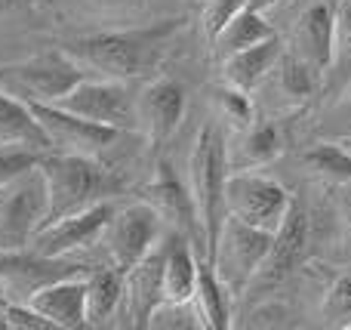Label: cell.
Segmentation results:
<instances>
[{
    "instance_id": "cell-1",
    "label": "cell",
    "mask_w": 351,
    "mask_h": 330,
    "mask_svg": "<svg viewBox=\"0 0 351 330\" xmlns=\"http://www.w3.org/2000/svg\"><path fill=\"white\" fill-rule=\"evenodd\" d=\"M182 28H185V19L170 16V19H158L152 25H136V28L77 34L62 43V49L96 78L133 80L142 78L145 71H152L164 59L170 40Z\"/></svg>"
},
{
    "instance_id": "cell-2",
    "label": "cell",
    "mask_w": 351,
    "mask_h": 330,
    "mask_svg": "<svg viewBox=\"0 0 351 330\" xmlns=\"http://www.w3.org/2000/svg\"><path fill=\"white\" fill-rule=\"evenodd\" d=\"M40 173L47 182V220L43 226L62 216L80 213L99 201H111L121 191V176L96 161V154L80 152H43ZM40 226V228H43Z\"/></svg>"
},
{
    "instance_id": "cell-3",
    "label": "cell",
    "mask_w": 351,
    "mask_h": 330,
    "mask_svg": "<svg viewBox=\"0 0 351 330\" xmlns=\"http://www.w3.org/2000/svg\"><path fill=\"white\" fill-rule=\"evenodd\" d=\"M225 179H228V145L213 123H204L188 154V189L204 235V259L213 257L219 226L225 220Z\"/></svg>"
},
{
    "instance_id": "cell-4",
    "label": "cell",
    "mask_w": 351,
    "mask_h": 330,
    "mask_svg": "<svg viewBox=\"0 0 351 330\" xmlns=\"http://www.w3.org/2000/svg\"><path fill=\"white\" fill-rule=\"evenodd\" d=\"M84 78H90V71L62 47L22 62H0V86L25 102H59Z\"/></svg>"
},
{
    "instance_id": "cell-5",
    "label": "cell",
    "mask_w": 351,
    "mask_h": 330,
    "mask_svg": "<svg viewBox=\"0 0 351 330\" xmlns=\"http://www.w3.org/2000/svg\"><path fill=\"white\" fill-rule=\"evenodd\" d=\"M271 238L274 232L256 228L250 222L237 220V216L225 213L222 226L216 235V247L213 257L206 263H213L216 275L222 278V284L231 290V296H243L253 281V275L259 272L262 259L271 250Z\"/></svg>"
},
{
    "instance_id": "cell-6",
    "label": "cell",
    "mask_w": 351,
    "mask_h": 330,
    "mask_svg": "<svg viewBox=\"0 0 351 330\" xmlns=\"http://www.w3.org/2000/svg\"><path fill=\"white\" fill-rule=\"evenodd\" d=\"M293 195L287 185L259 170H234L225 179V213L265 232H278Z\"/></svg>"
},
{
    "instance_id": "cell-7",
    "label": "cell",
    "mask_w": 351,
    "mask_h": 330,
    "mask_svg": "<svg viewBox=\"0 0 351 330\" xmlns=\"http://www.w3.org/2000/svg\"><path fill=\"white\" fill-rule=\"evenodd\" d=\"M47 220V182L40 167L0 189V253L22 250Z\"/></svg>"
},
{
    "instance_id": "cell-8",
    "label": "cell",
    "mask_w": 351,
    "mask_h": 330,
    "mask_svg": "<svg viewBox=\"0 0 351 330\" xmlns=\"http://www.w3.org/2000/svg\"><path fill=\"white\" fill-rule=\"evenodd\" d=\"M59 108L80 115L86 121L105 123V127H114L121 133L139 127L136 121V96L130 93V80H114V78H84L71 93L59 99Z\"/></svg>"
},
{
    "instance_id": "cell-9",
    "label": "cell",
    "mask_w": 351,
    "mask_h": 330,
    "mask_svg": "<svg viewBox=\"0 0 351 330\" xmlns=\"http://www.w3.org/2000/svg\"><path fill=\"white\" fill-rule=\"evenodd\" d=\"M308 244H311L308 213H305L302 201L293 198L284 222L278 226V232H274V238H271V250H268V257L262 259V266L253 275V281H250L247 294H271L274 287H280V284L305 263Z\"/></svg>"
},
{
    "instance_id": "cell-10",
    "label": "cell",
    "mask_w": 351,
    "mask_h": 330,
    "mask_svg": "<svg viewBox=\"0 0 351 330\" xmlns=\"http://www.w3.org/2000/svg\"><path fill=\"white\" fill-rule=\"evenodd\" d=\"M164 235V220L160 213L145 201H136L123 210H114L108 228H105V247H108L111 266L127 272L136 266L148 250H154Z\"/></svg>"
},
{
    "instance_id": "cell-11",
    "label": "cell",
    "mask_w": 351,
    "mask_h": 330,
    "mask_svg": "<svg viewBox=\"0 0 351 330\" xmlns=\"http://www.w3.org/2000/svg\"><path fill=\"white\" fill-rule=\"evenodd\" d=\"M31 115L37 117V123L43 127L49 139V152H80V154H99L105 148H111L121 139V130L105 127V123L86 121L80 115L59 108L53 102H28Z\"/></svg>"
},
{
    "instance_id": "cell-12",
    "label": "cell",
    "mask_w": 351,
    "mask_h": 330,
    "mask_svg": "<svg viewBox=\"0 0 351 330\" xmlns=\"http://www.w3.org/2000/svg\"><path fill=\"white\" fill-rule=\"evenodd\" d=\"M111 216H114V204L99 201V204H93V207L80 210V213L62 216V220L37 228L28 247L34 253H40V257L65 259V257H71L74 250H86V247H93L96 241H102Z\"/></svg>"
},
{
    "instance_id": "cell-13",
    "label": "cell",
    "mask_w": 351,
    "mask_h": 330,
    "mask_svg": "<svg viewBox=\"0 0 351 330\" xmlns=\"http://www.w3.org/2000/svg\"><path fill=\"white\" fill-rule=\"evenodd\" d=\"M142 201L152 204V207L160 213V220H164L167 226H173V232L185 235L188 241L197 238V250H200V257H204V235H200V222H197V210H194L191 189L182 185L179 173L173 170L170 161H158L152 182L142 189Z\"/></svg>"
},
{
    "instance_id": "cell-14",
    "label": "cell",
    "mask_w": 351,
    "mask_h": 330,
    "mask_svg": "<svg viewBox=\"0 0 351 330\" xmlns=\"http://www.w3.org/2000/svg\"><path fill=\"white\" fill-rule=\"evenodd\" d=\"M188 93L176 78H158L136 96V121L145 130L148 142L160 148L170 142L185 121Z\"/></svg>"
},
{
    "instance_id": "cell-15",
    "label": "cell",
    "mask_w": 351,
    "mask_h": 330,
    "mask_svg": "<svg viewBox=\"0 0 351 330\" xmlns=\"http://www.w3.org/2000/svg\"><path fill=\"white\" fill-rule=\"evenodd\" d=\"M164 247L167 241H158L154 250H148L136 266L123 272V303L121 312L130 327H148L152 312L164 303L160 294V275H164Z\"/></svg>"
},
{
    "instance_id": "cell-16",
    "label": "cell",
    "mask_w": 351,
    "mask_h": 330,
    "mask_svg": "<svg viewBox=\"0 0 351 330\" xmlns=\"http://www.w3.org/2000/svg\"><path fill=\"white\" fill-rule=\"evenodd\" d=\"M333 25L336 0H315L311 6H305L302 16L293 25L290 53L324 74L330 68V59H333Z\"/></svg>"
},
{
    "instance_id": "cell-17",
    "label": "cell",
    "mask_w": 351,
    "mask_h": 330,
    "mask_svg": "<svg viewBox=\"0 0 351 330\" xmlns=\"http://www.w3.org/2000/svg\"><path fill=\"white\" fill-rule=\"evenodd\" d=\"M28 306L53 321L56 330L86 327V275H68L43 284L28 296Z\"/></svg>"
},
{
    "instance_id": "cell-18",
    "label": "cell",
    "mask_w": 351,
    "mask_h": 330,
    "mask_svg": "<svg viewBox=\"0 0 351 330\" xmlns=\"http://www.w3.org/2000/svg\"><path fill=\"white\" fill-rule=\"evenodd\" d=\"M287 133L274 121H253L247 130H237L234 152L228 154V170H259L284 154Z\"/></svg>"
},
{
    "instance_id": "cell-19",
    "label": "cell",
    "mask_w": 351,
    "mask_h": 330,
    "mask_svg": "<svg viewBox=\"0 0 351 330\" xmlns=\"http://www.w3.org/2000/svg\"><path fill=\"white\" fill-rule=\"evenodd\" d=\"M280 56H284V43H280L278 34L268 37V40H259V43H253V47H247V49H241V53L219 62V65H222V80L237 86V90L253 93L256 86L274 71Z\"/></svg>"
},
{
    "instance_id": "cell-20",
    "label": "cell",
    "mask_w": 351,
    "mask_h": 330,
    "mask_svg": "<svg viewBox=\"0 0 351 330\" xmlns=\"http://www.w3.org/2000/svg\"><path fill=\"white\" fill-rule=\"evenodd\" d=\"M197 287V253L185 235L176 232L164 247V275H160V294L164 303H188L194 300Z\"/></svg>"
},
{
    "instance_id": "cell-21",
    "label": "cell",
    "mask_w": 351,
    "mask_h": 330,
    "mask_svg": "<svg viewBox=\"0 0 351 330\" xmlns=\"http://www.w3.org/2000/svg\"><path fill=\"white\" fill-rule=\"evenodd\" d=\"M123 303V272L117 266L86 272V327L111 325Z\"/></svg>"
},
{
    "instance_id": "cell-22",
    "label": "cell",
    "mask_w": 351,
    "mask_h": 330,
    "mask_svg": "<svg viewBox=\"0 0 351 330\" xmlns=\"http://www.w3.org/2000/svg\"><path fill=\"white\" fill-rule=\"evenodd\" d=\"M231 290L216 275L213 263L197 257V287H194V306H197L204 330H228L231 327Z\"/></svg>"
},
{
    "instance_id": "cell-23",
    "label": "cell",
    "mask_w": 351,
    "mask_h": 330,
    "mask_svg": "<svg viewBox=\"0 0 351 330\" xmlns=\"http://www.w3.org/2000/svg\"><path fill=\"white\" fill-rule=\"evenodd\" d=\"M274 34H278V31L271 28V22H265V16H262L259 10L243 6V10L237 12V16L231 19L216 37H213L210 47H213L216 62H222V59H228V56L241 53V49L253 47V43L268 40V37H274Z\"/></svg>"
},
{
    "instance_id": "cell-24",
    "label": "cell",
    "mask_w": 351,
    "mask_h": 330,
    "mask_svg": "<svg viewBox=\"0 0 351 330\" xmlns=\"http://www.w3.org/2000/svg\"><path fill=\"white\" fill-rule=\"evenodd\" d=\"M0 142H22V145H31L37 152L53 148L37 117L31 115L28 102L6 93L3 86H0Z\"/></svg>"
},
{
    "instance_id": "cell-25",
    "label": "cell",
    "mask_w": 351,
    "mask_h": 330,
    "mask_svg": "<svg viewBox=\"0 0 351 330\" xmlns=\"http://www.w3.org/2000/svg\"><path fill=\"white\" fill-rule=\"evenodd\" d=\"M274 74H278L280 96H287L293 105H302V102H308V99H315L324 86V74L293 53L280 56L278 65H274Z\"/></svg>"
},
{
    "instance_id": "cell-26",
    "label": "cell",
    "mask_w": 351,
    "mask_h": 330,
    "mask_svg": "<svg viewBox=\"0 0 351 330\" xmlns=\"http://www.w3.org/2000/svg\"><path fill=\"white\" fill-rule=\"evenodd\" d=\"M302 167L333 185L351 182V152L342 142H315L302 152Z\"/></svg>"
},
{
    "instance_id": "cell-27",
    "label": "cell",
    "mask_w": 351,
    "mask_h": 330,
    "mask_svg": "<svg viewBox=\"0 0 351 330\" xmlns=\"http://www.w3.org/2000/svg\"><path fill=\"white\" fill-rule=\"evenodd\" d=\"M327 86H342L351 80V0L336 3V25H333V59L324 71Z\"/></svg>"
},
{
    "instance_id": "cell-28",
    "label": "cell",
    "mask_w": 351,
    "mask_h": 330,
    "mask_svg": "<svg viewBox=\"0 0 351 330\" xmlns=\"http://www.w3.org/2000/svg\"><path fill=\"white\" fill-rule=\"evenodd\" d=\"M213 102H216L222 121L228 123L234 133H237V130H247L250 123L256 121V105H253V99H250V93L247 90H237V86L225 84V80L216 86V90H213Z\"/></svg>"
},
{
    "instance_id": "cell-29",
    "label": "cell",
    "mask_w": 351,
    "mask_h": 330,
    "mask_svg": "<svg viewBox=\"0 0 351 330\" xmlns=\"http://www.w3.org/2000/svg\"><path fill=\"white\" fill-rule=\"evenodd\" d=\"M321 321L327 327L351 330V272L333 278V284L327 287L321 300Z\"/></svg>"
},
{
    "instance_id": "cell-30",
    "label": "cell",
    "mask_w": 351,
    "mask_h": 330,
    "mask_svg": "<svg viewBox=\"0 0 351 330\" xmlns=\"http://www.w3.org/2000/svg\"><path fill=\"white\" fill-rule=\"evenodd\" d=\"M148 327L152 330H197L204 325H200L194 300H188V303H160L152 312V318H148Z\"/></svg>"
},
{
    "instance_id": "cell-31",
    "label": "cell",
    "mask_w": 351,
    "mask_h": 330,
    "mask_svg": "<svg viewBox=\"0 0 351 330\" xmlns=\"http://www.w3.org/2000/svg\"><path fill=\"white\" fill-rule=\"evenodd\" d=\"M40 154L37 148L22 145V142H0V189L6 182H12L16 176L34 170L40 164Z\"/></svg>"
},
{
    "instance_id": "cell-32",
    "label": "cell",
    "mask_w": 351,
    "mask_h": 330,
    "mask_svg": "<svg viewBox=\"0 0 351 330\" xmlns=\"http://www.w3.org/2000/svg\"><path fill=\"white\" fill-rule=\"evenodd\" d=\"M247 6V0H204V12H200V28H204V37L213 40L237 12Z\"/></svg>"
},
{
    "instance_id": "cell-33",
    "label": "cell",
    "mask_w": 351,
    "mask_h": 330,
    "mask_svg": "<svg viewBox=\"0 0 351 330\" xmlns=\"http://www.w3.org/2000/svg\"><path fill=\"white\" fill-rule=\"evenodd\" d=\"M0 315H3V325L10 330H56L53 321L43 318L28 303H6V306L0 309Z\"/></svg>"
},
{
    "instance_id": "cell-34",
    "label": "cell",
    "mask_w": 351,
    "mask_h": 330,
    "mask_svg": "<svg viewBox=\"0 0 351 330\" xmlns=\"http://www.w3.org/2000/svg\"><path fill=\"white\" fill-rule=\"evenodd\" d=\"M86 6L96 12H105V16H121V12L142 6V0H86Z\"/></svg>"
},
{
    "instance_id": "cell-35",
    "label": "cell",
    "mask_w": 351,
    "mask_h": 330,
    "mask_svg": "<svg viewBox=\"0 0 351 330\" xmlns=\"http://www.w3.org/2000/svg\"><path fill=\"white\" fill-rule=\"evenodd\" d=\"M336 207H339V216L346 220V226L351 228V182L336 185Z\"/></svg>"
},
{
    "instance_id": "cell-36",
    "label": "cell",
    "mask_w": 351,
    "mask_h": 330,
    "mask_svg": "<svg viewBox=\"0 0 351 330\" xmlns=\"http://www.w3.org/2000/svg\"><path fill=\"white\" fill-rule=\"evenodd\" d=\"M37 0H0V16H10V12H22L31 10Z\"/></svg>"
},
{
    "instance_id": "cell-37",
    "label": "cell",
    "mask_w": 351,
    "mask_h": 330,
    "mask_svg": "<svg viewBox=\"0 0 351 330\" xmlns=\"http://www.w3.org/2000/svg\"><path fill=\"white\" fill-rule=\"evenodd\" d=\"M336 115H342V121H346V127L351 130V93L346 96V102L339 105V111H336Z\"/></svg>"
},
{
    "instance_id": "cell-38",
    "label": "cell",
    "mask_w": 351,
    "mask_h": 330,
    "mask_svg": "<svg viewBox=\"0 0 351 330\" xmlns=\"http://www.w3.org/2000/svg\"><path fill=\"white\" fill-rule=\"evenodd\" d=\"M274 3H278V0H247V6H250V10H259V12L271 10Z\"/></svg>"
},
{
    "instance_id": "cell-39",
    "label": "cell",
    "mask_w": 351,
    "mask_h": 330,
    "mask_svg": "<svg viewBox=\"0 0 351 330\" xmlns=\"http://www.w3.org/2000/svg\"><path fill=\"white\" fill-rule=\"evenodd\" d=\"M6 303H10V300H6V290H3V284H0V309H3Z\"/></svg>"
},
{
    "instance_id": "cell-40",
    "label": "cell",
    "mask_w": 351,
    "mask_h": 330,
    "mask_svg": "<svg viewBox=\"0 0 351 330\" xmlns=\"http://www.w3.org/2000/svg\"><path fill=\"white\" fill-rule=\"evenodd\" d=\"M342 145H346L348 152H351V130H348V136H346V139H342Z\"/></svg>"
},
{
    "instance_id": "cell-41",
    "label": "cell",
    "mask_w": 351,
    "mask_h": 330,
    "mask_svg": "<svg viewBox=\"0 0 351 330\" xmlns=\"http://www.w3.org/2000/svg\"><path fill=\"white\" fill-rule=\"evenodd\" d=\"M336 3H339V0H336Z\"/></svg>"
}]
</instances>
